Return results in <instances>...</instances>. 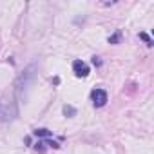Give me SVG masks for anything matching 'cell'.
Instances as JSON below:
<instances>
[{"mask_svg":"<svg viewBox=\"0 0 154 154\" xmlns=\"http://www.w3.org/2000/svg\"><path fill=\"white\" fill-rule=\"evenodd\" d=\"M72 71H74V74L78 76V78H85L89 74V65L85 62H82V60H74L72 62Z\"/></svg>","mask_w":154,"mask_h":154,"instance_id":"obj_1","label":"cell"},{"mask_svg":"<svg viewBox=\"0 0 154 154\" xmlns=\"http://www.w3.org/2000/svg\"><path fill=\"white\" fill-rule=\"evenodd\" d=\"M91 98H93L94 107H103L107 103V93L103 89H94L93 94H91Z\"/></svg>","mask_w":154,"mask_h":154,"instance_id":"obj_2","label":"cell"},{"mask_svg":"<svg viewBox=\"0 0 154 154\" xmlns=\"http://www.w3.org/2000/svg\"><path fill=\"white\" fill-rule=\"evenodd\" d=\"M53 132L51 131H47V129H36L35 131V136H38V138H49Z\"/></svg>","mask_w":154,"mask_h":154,"instance_id":"obj_3","label":"cell"},{"mask_svg":"<svg viewBox=\"0 0 154 154\" xmlns=\"http://www.w3.org/2000/svg\"><path fill=\"white\" fill-rule=\"evenodd\" d=\"M120 40H122V33L120 31H116V33H112L109 36V44H120Z\"/></svg>","mask_w":154,"mask_h":154,"instance_id":"obj_4","label":"cell"},{"mask_svg":"<svg viewBox=\"0 0 154 154\" xmlns=\"http://www.w3.org/2000/svg\"><path fill=\"white\" fill-rule=\"evenodd\" d=\"M140 38H141V40H145V44H147L149 47H152V44H154V42H152V38H150L147 33H140Z\"/></svg>","mask_w":154,"mask_h":154,"instance_id":"obj_5","label":"cell"},{"mask_svg":"<svg viewBox=\"0 0 154 154\" xmlns=\"http://www.w3.org/2000/svg\"><path fill=\"white\" fill-rule=\"evenodd\" d=\"M63 112L71 118V116H74V114H76V109H74V107H71V105H65V107H63Z\"/></svg>","mask_w":154,"mask_h":154,"instance_id":"obj_6","label":"cell"},{"mask_svg":"<svg viewBox=\"0 0 154 154\" xmlns=\"http://www.w3.org/2000/svg\"><path fill=\"white\" fill-rule=\"evenodd\" d=\"M93 63H94V65H100V63H102V62H100V60H98V56H94V58H93Z\"/></svg>","mask_w":154,"mask_h":154,"instance_id":"obj_7","label":"cell"}]
</instances>
